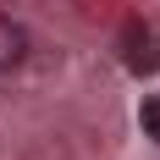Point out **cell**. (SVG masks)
<instances>
[{
  "mask_svg": "<svg viewBox=\"0 0 160 160\" xmlns=\"http://www.w3.org/2000/svg\"><path fill=\"white\" fill-rule=\"evenodd\" d=\"M122 61H127V72H138V78L160 66V33L149 28V22L132 17L127 28H122Z\"/></svg>",
  "mask_w": 160,
  "mask_h": 160,
  "instance_id": "1",
  "label": "cell"
},
{
  "mask_svg": "<svg viewBox=\"0 0 160 160\" xmlns=\"http://www.w3.org/2000/svg\"><path fill=\"white\" fill-rule=\"evenodd\" d=\"M138 127H144V138L160 144V94H149L144 105H138Z\"/></svg>",
  "mask_w": 160,
  "mask_h": 160,
  "instance_id": "3",
  "label": "cell"
},
{
  "mask_svg": "<svg viewBox=\"0 0 160 160\" xmlns=\"http://www.w3.org/2000/svg\"><path fill=\"white\" fill-rule=\"evenodd\" d=\"M22 55H28V28L11 22V17H0V72L22 66Z\"/></svg>",
  "mask_w": 160,
  "mask_h": 160,
  "instance_id": "2",
  "label": "cell"
}]
</instances>
